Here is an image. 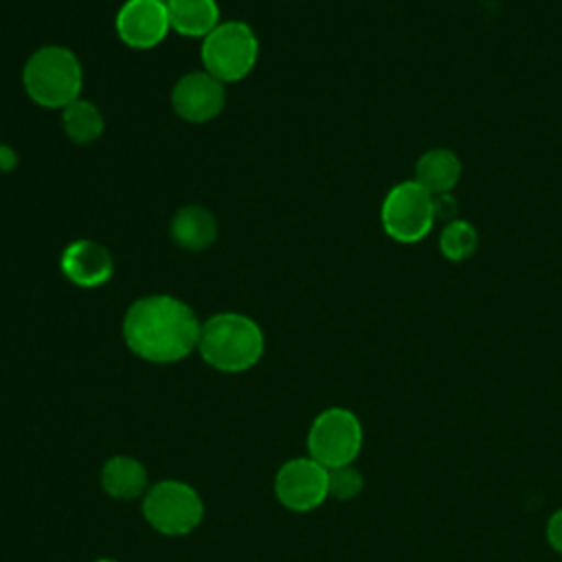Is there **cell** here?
Wrapping results in <instances>:
<instances>
[{"instance_id":"obj_19","label":"cell","mask_w":562,"mask_h":562,"mask_svg":"<svg viewBox=\"0 0 562 562\" xmlns=\"http://www.w3.org/2000/svg\"><path fill=\"white\" fill-rule=\"evenodd\" d=\"M547 540L562 555V509L553 512L547 520Z\"/></svg>"},{"instance_id":"obj_21","label":"cell","mask_w":562,"mask_h":562,"mask_svg":"<svg viewBox=\"0 0 562 562\" xmlns=\"http://www.w3.org/2000/svg\"><path fill=\"white\" fill-rule=\"evenodd\" d=\"M160 2H165V4H167V2H169V0H160Z\"/></svg>"},{"instance_id":"obj_6","label":"cell","mask_w":562,"mask_h":562,"mask_svg":"<svg viewBox=\"0 0 562 562\" xmlns=\"http://www.w3.org/2000/svg\"><path fill=\"white\" fill-rule=\"evenodd\" d=\"M435 220V198L415 180H404L391 187L380 206L384 233L400 244H415L424 239Z\"/></svg>"},{"instance_id":"obj_20","label":"cell","mask_w":562,"mask_h":562,"mask_svg":"<svg viewBox=\"0 0 562 562\" xmlns=\"http://www.w3.org/2000/svg\"><path fill=\"white\" fill-rule=\"evenodd\" d=\"M94 562H116V560H110V558H99V560H94Z\"/></svg>"},{"instance_id":"obj_16","label":"cell","mask_w":562,"mask_h":562,"mask_svg":"<svg viewBox=\"0 0 562 562\" xmlns=\"http://www.w3.org/2000/svg\"><path fill=\"white\" fill-rule=\"evenodd\" d=\"M61 125L72 143L88 145L101 136L103 116L94 103L77 99L64 108Z\"/></svg>"},{"instance_id":"obj_1","label":"cell","mask_w":562,"mask_h":562,"mask_svg":"<svg viewBox=\"0 0 562 562\" xmlns=\"http://www.w3.org/2000/svg\"><path fill=\"white\" fill-rule=\"evenodd\" d=\"M202 323L195 312L169 294H149L134 301L123 316L127 349L154 364H171L187 358L200 342Z\"/></svg>"},{"instance_id":"obj_9","label":"cell","mask_w":562,"mask_h":562,"mask_svg":"<svg viewBox=\"0 0 562 562\" xmlns=\"http://www.w3.org/2000/svg\"><path fill=\"white\" fill-rule=\"evenodd\" d=\"M226 90L220 79L206 70L182 75L171 90L176 114L189 123H206L224 110Z\"/></svg>"},{"instance_id":"obj_7","label":"cell","mask_w":562,"mask_h":562,"mask_svg":"<svg viewBox=\"0 0 562 562\" xmlns=\"http://www.w3.org/2000/svg\"><path fill=\"white\" fill-rule=\"evenodd\" d=\"M362 448V424L349 408L331 406L318 413L307 430V452L327 470L349 465Z\"/></svg>"},{"instance_id":"obj_3","label":"cell","mask_w":562,"mask_h":562,"mask_svg":"<svg viewBox=\"0 0 562 562\" xmlns=\"http://www.w3.org/2000/svg\"><path fill=\"white\" fill-rule=\"evenodd\" d=\"M22 83L37 105L64 110L79 99L83 70L72 50L64 46H42L26 59Z\"/></svg>"},{"instance_id":"obj_11","label":"cell","mask_w":562,"mask_h":562,"mask_svg":"<svg viewBox=\"0 0 562 562\" xmlns=\"http://www.w3.org/2000/svg\"><path fill=\"white\" fill-rule=\"evenodd\" d=\"M59 268L70 283L79 288H99L112 277L114 261L105 246L92 239H77L61 250Z\"/></svg>"},{"instance_id":"obj_14","label":"cell","mask_w":562,"mask_h":562,"mask_svg":"<svg viewBox=\"0 0 562 562\" xmlns=\"http://www.w3.org/2000/svg\"><path fill=\"white\" fill-rule=\"evenodd\" d=\"M101 485L108 496L119 501H134L147 492L145 465L127 454L110 457L101 468Z\"/></svg>"},{"instance_id":"obj_17","label":"cell","mask_w":562,"mask_h":562,"mask_svg":"<svg viewBox=\"0 0 562 562\" xmlns=\"http://www.w3.org/2000/svg\"><path fill=\"white\" fill-rule=\"evenodd\" d=\"M476 244H479L476 228L465 220H450L439 235L441 255L454 263L470 259L476 250Z\"/></svg>"},{"instance_id":"obj_18","label":"cell","mask_w":562,"mask_h":562,"mask_svg":"<svg viewBox=\"0 0 562 562\" xmlns=\"http://www.w3.org/2000/svg\"><path fill=\"white\" fill-rule=\"evenodd\" d=\"M364 481L358 468H353V463L349 465H340V468H331L329 476H327V487H329V496L336 501H351L360 494Z\"/></svg>"},{"instance_id":"obj_2","label":"cell","mask_w":562,"mask_h":562,"mask_svg":"<svg viewBox=\"0 0 562 562\" xmlns=\"http://www.w3.org/2000/svg\"><path fill=\"white\" fill-rule=\"evenodd\" d=\"M266 338L261 327L237 312H222L202 323L198 351L202 360L222 373L252 369L263 356Z\"/></svg>"},{"instance_id":"obj_15","label":"cell","mask_w":562,"mask_h":562,"mask_svg":"<svg viewBox=\"0 0 562 562\" xmlns=\"http://www.w3.org/2000/svg\"><path fill=\"white\" fill-rule=\"evenodd\" d=\"M169 26L187 37H206L220 24L215 0H169Z\"/></svg>"},{"instance_id":"obj_12","label":"cell","mask_w":562,"mask_h":562,"mask_svg":"<svg viewBox=\"0 0 562 562\" xmlns=\"http://www.w3.org/2000/svg\"><path fill=\"white\" fill-rule=\"evenodd\" d=\"M461 178V160L454 151L446 147H435L424 151L415 162L413 180L426 189L430 195L450 193Z\"/></svg>"},{"instance_id":"obj_10","label":"cell","mask_w":562,"mask_h":562,"mask_svg":"<svg viewBox=\"0 0 562 562\" xmlns=\"http://www.w3.org/2000/svg\"><path fill=\"white\" fill-rule=\"evenodd\" d=\"M169 29L167 4L160 0H127L116 15V33L130 48H154Z\"/></svg>"},{"instance_id":"obj_8","label":"cell","mask_w":562,"mask_h":562,"mask_svg":"<svg viewBox=\"0 0 562 562\" xmlns=\"http://www.w3.org/2000/svg\"><path fill=\"white\" fill-rule=\"evenodd\" d=\"M329 470L312 457H296L285 461L274 474L277 501L290 512H312L329 496Z\"/></svg>"},{"instance_id":"obj_5","label":"cell","mask_w":562,"mask_h":562,"mask_svg":"<svg viewBox=\"0 0 562 562\" xmlns=\"http://www.w3.org/2000/svg\"><path fill=\"white\" fill-rule=\"evenodd\" d=\"M204 70L222 83L244 79L257 64L259 42L246 22H220L202 42Z\"/></svg>"},{"instance_id":"obj_13","label":"cell","mask_w":562,"mask_h":562,"mask_svg":"<svg viewBox=\"0 0 562 562\" xmlns=\"http://www.w3.org/2000/svg\"><path fill=\"white\" fill-rule=\"evenodd\" d=\"M169 233L184 250H204L217 237V222L213 213L200 204H187L171 217Z\"/></svg>"},{"instance_id":"obj_4","label":"cell","mask_w":562,"mask_h":562,"mask_svg":"<svg viewBox=\"0 0 562 562\" xmlns=\"http://www.w3.org/2000/svg\"><path fill=\"white\" fill-rule=\"evenodd\" d=\"M143 518L162 536H187L200 527L204 503L184 481H158L143 496Z\"/></svg>"}]
</instances>
